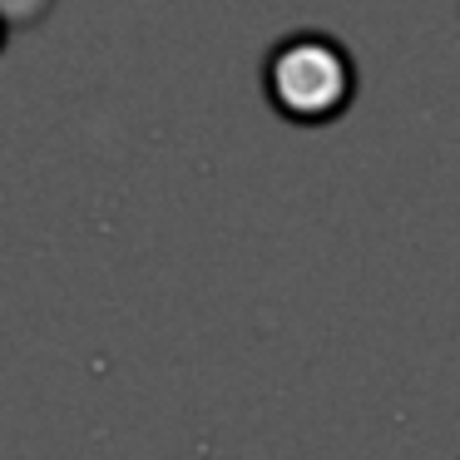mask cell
Instances as JSON below:
<instances>
[{"instance_id":"obj_1","label":"cell","mask_w":460,"mask_h":460,"mask_svg":"<svg viewBox=\"0 0 460 460\" xmlns=\"http://www.w3.org/2000/svg\"><path fill=\"white\" fill-rule=\"evenodd\" d=\"M272 100L282 110L302 114V119H322V114L341 110L347 100V60H341L337 45L317 40V35H302L288 40L272 55Z\"/></svg>"}]
</instances>
